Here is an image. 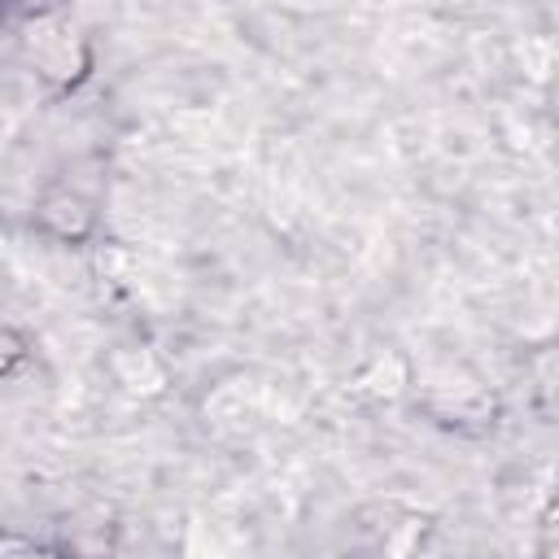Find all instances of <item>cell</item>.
Segmentation results:
<instances>
[{
	"mask_svg": "<svg viewBox=\"0 0 559 559\" xmlns=\"http://www.w3.org/2000/svg\"><path fill=\"white\" fill-rule=\"evenodd\" d=\"M26 358V341L17 336V332H9V328H0V376H9L17 362Z\"/></svg>",
	"mask_w": 559,
	"mask_h": 559,
	"instance_id": "cell-2",
	"label": "cell"
},
{
	"mask_svg": "<svg viewBox=\"0 0 559 559\" xmlns=\"http://www.w3.org/2000/svg\"><path fill=\"white\" fill-rule=\"evenodd\" d=\"M22 559H57V555H48V550H26Z\"/></svg>",
	"mask_w": 559,
	"mask_h": 559,
	"instance_id": "cell-3",
	"label": "cell"
},
{
	"mask_svg": "<svg viewBox=\"0 0 559 559\" xmlns=\"http://www.w3.org/2000/svg\"><path fill=\"white\" fill-rule=\"evenodd\" d=\"M39 218H44V227H52L57 236H83V231L92 227V210H87L74 192H52V197H44Z\"/></svg>",
	"mask_w": 559,
	"mask_h": 559,
	"instance_id": "cell-1",
	"label": "cell"
}]
</instances>
